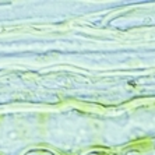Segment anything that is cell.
Wrapping results in <instances>:
<instances>
[{
  "label": "cell",
  "mask_w": 155,
  "mask_h": 155,
  "mask_svg": "<svg viewBox=\"0 0 155 155\" xmlns=\"http://www.w3.org/2000/svg\"><path fill=\"white\" fill-rule=\"evenodd\" d=\"M10 137H11V138H14V137H17V133H11V134H10Z\"/></svg>",
  "instance_id": "1"
}]
</instances>
